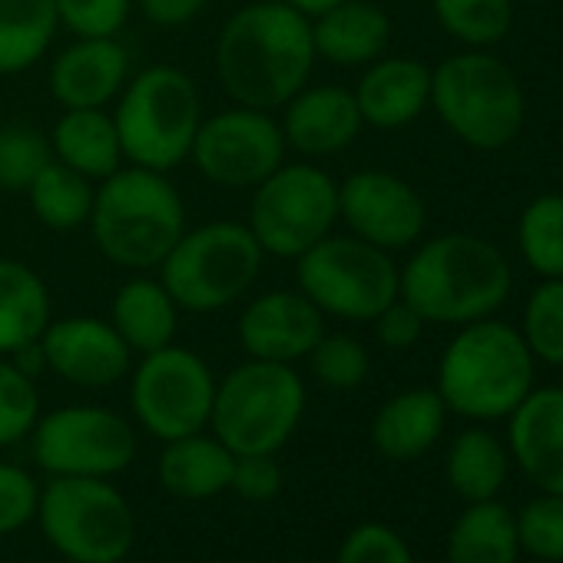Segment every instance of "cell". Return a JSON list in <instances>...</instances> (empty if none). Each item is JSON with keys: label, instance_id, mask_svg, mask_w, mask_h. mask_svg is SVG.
<instances>
[{"label": "cell", "instance_id": "21", "mask_svg": "<svg viewBox=\"0 0 563 563\" xmlns=\"http://www.w3.org/2000/svg\"><path fill=\"white\" fill-rule=\"evenodd\" d=\"M362 120L378 130L408 126L431 103V70L411 57L375 60L355 90Z\"/></svg>", "mask_w": 563, "mask_h": 563}, {"label": "cell", "instance_id": "28", "mask_svg": "<svg viewBox=\"0 0 563 563\" xmlns=\"http://www.w3.org/2000/svg\"><path fill=\"white\" fill-rule=\"evenodd\" d=\"M517 517L497 500L471 504L448 540V563H517Z\"/></svg>", "mask_w": 563, "mask_h": 563}, {"label": "cell", "instance_id": "11", "mask_svg": "<svg viewBox=\"0 0 563 563\" xmlns=\"http://www.w3.org/2000/svg\"><path fill=\"white\" fill-rule=\"evenodd\" d=\"M339 219V183L312 163L278 166L255 186L249 229L262 252L299 258L322 242Z\"/></svg>", "mask_w": 563, "mask_h": 563}, {"label": "cell", "instance_id": "45", "mask_svg": "<svg viewBox=\"0 0 563 563\" xmlns=\"http://www.w3.org/2000/svg\"><path fill=\"white\" fill-rule=\"evenodd\" d=\"M27 378H37L41 372H47V355H44V345H41V339L37 342H31V345H24V349H18V352H11L8 355Z\"/></svg>", "mask_w": 563, "mask_h": 563}, {"label": "cell", "instance_id": "13", "mask_svg": "<svg viewBox=\"0 0 563 563\" xmlns=\"http://www.w3.org/2000/svg\"><path fill=\"white\" fill-rule=\"evenodd\" d=\"M34 457L54 477H110L133 464L136 431L107 408H60L34 424Z\"/></svg>", "mask_w": 563, "mask_h": 563}, {"label": "cell", "instance_id": "27", "mask_svg": "<svg viewBox=\"0 0 563 563\" xmlns=\"http://www.w3.org/2000/svg\"><path fill=\"white\" fill-rule=\"evenodd\" d=\"M54 159L84 173L87 179H107L120 169L123 150L117 123L107 110H67L51 133Z\"/></svg>", "mask_w": 563, "mask_h": 563}, {"label": "cell", "instance_id": "32", "mask_svg": "<svg viewBox=\"0 0 563 563\" xmlns=\"http://www.w3.org/2000/svg\"><path fill=\"white\" fill-rule=\"evenodd\" d=\"M520 252L547 278H563V196H540L520 216Z\"/></svg>", "mask_w": 563, "mask_h": 563}, {"label": "cell", "instance_id": "15", "mask_svg": "<svg viewBox=\"0 0 563 563\" xmlns=\"http://www.w3.org/2000/svg\"><path fill=\"white\" fill-rule=\"evenodd\" d=\"M339 219L349 222L352 235L391 252L408 249L428 222L421 196L398 176L362 169L339 186Z\"/></svg>", "mask_w": 563, "mask_h": 563}, {"label": "cell", "instance_id": "23", "mask_svg": "<svg viewBox=\"0 0 563 563\" xmlns=\"http://www.w3.org/2000/svg\"><path fill=\"white\" fill-rule=\"evenodd\" d=\"M444 415H448V405L441 401L438 391H428V388L405 391L378 411L372 424V441L391 461H415L428 454L434 441L441 438Z\"/></svg>", "mask_w": 563, "mask_h": 563}, {"label": "cell", "instance_id": "24", "mask_svg": "<svg viewBox=\"0 0 563 563\" xmlns=\"http://www.w3.org/2000/svg\"><path fill=\"white\" fill-rule=\"evenodd\" d=\"M232 464H235V454L219 438H202L196 431V434L166 441V451L159 457V481L173 497L206 500L229 487Z\"/></svg>", "mask_w": 563, "mask_h": 563}, {"label": "cell", "instance_id": "22", "mask_svg": "<svg viewBox=\"0 0 563 563\" xmlns=\"http://www.w3.org/2000/svg\"><path fill=\"white\" fill-rule=\"evenodd\" d=\"M391 37V21L372 0H342L312 24L316 54L339 67L375 64Z\"/></svg>", "mask_w": 563, "mask_h": 563}, {"label": "cell", "instance_id": "33", "mask_svg": "<svg viewBox=\"0 0 563 563\" xmlns=\"http://www.w3.org/2000/svg\"><path fill=\"white\" fill-rule=\"evenodd\" d=\"M434 14L451 37L471 47L504 41L514 24L510 0H434Z\"/></svg>", "mask_w": 563, "mask_h": 563}, {"label": "cell", "instance_id": "3", "mask_svg": "<svg viewBox=\"0 0 563 563\" xmlns=\"http://www.w3.org/2000/svg\"><path fill=\"white\" fill-rule=\"evenodd\" d=\"M90 229L113 265L156 268L186 232V206L166 173L130 166L97 189Z\"/></svg>", "mask_w": 563, "mask_h": 563}, {"label": "cell", "instance_id": "18", "mask_svg": "<svg viewBox=\"0 0 563 563\" xmlns=\"http://www.w3.org/2000/svg\"><path fill=\"white\" fill-rule=\"evenodd\" d=\"M130 80V54L117 37H80L51 67V93L67 110H103Z\"/></svg>", "mask_w": 563, "mask_h": 563}, {"label": "cell", "instance_id": "8", "mask_svg": "<svg viewBox=\"0 0 563 563\" xmlns=\"http://www.w3.org/2000/svg\"><path fill=\"white\" fill-rule=\"evenodd\" d=\"M431 103L444 126L477 150H500L523 126L520 84L490 54L448 57L431 74Z\"/></svg>", "mask_w": 563, "mask_h": 563}, {"label": "cell", "instance_id": "12", "mask_svg": "<svg viewBox=\"0 0 563 563\" xmlns=\"http://www.w3.org/2000/svg\"><path fill=\"white\" fill-rule=\"evenodd\" d=\"M212 398L216 378L209 365L196 352L176 345L143 355L130 388L136 421L163 441L202 431L212 415Z\"/></svg>", "mask_w": 563, "mask_h": 563}, {"label": "cell", "instance_id": "46", "mask_svg": "<svg viewBox=\"0 0 563 563\" xmlns=\"http://www.w3.org/2000/svg\"><path fill=\"white\" fill-rule=\"evenodd\" d=\"M286 4L296 8V11L306 14V18H319V14H325L329 8L342 4V0H286Z\"/></svg>", "mask_w": 563, "mask_h": 563}, {"label": "cell", "instance_id": "39", "mask_svg": "<svg viewBox=\"0 0 563 563\" xmlns=\"http://www.w3.org/2000/svg\"><path fill=\"white\" fill-rule=\"evenodd\" d=\"M60 24L77 37H117L130 18V0H54Z\"/></svg>", "mask_w": 563, "mask_h": 563}, {"label": "cell", "instance_id": "37", "mask_svg": "<svg viewBox=\"0 0 563 563\" xmlns=\"http://www.w3.org/2000/svg\"><path fill=\"white\" fill-rule=\"evenodd\" d=\"M309 365L312 375L332 391H352L368 378V352L349 335H322V342L309 352Z\"/></svg>", "mask_w": 563, "mask_h": 563}, {"label": "cell", "instance_id": "1", "mask_svg": "<svg viewBox=\"0 0 563 563\" xmlns=\"http://www.w3.org/2000/svg\"><path fill=\"white\" fill-rule=\"evenodd\" d=\"M312 21L286 0H255L235 11L216 41V77L249 110L286 107L316 67Z\"/></svg>", "mask_w": 563, "mask_h": 563}, {"label": "cell", "instance_id": "31", "mask_svg": "<svg viewBox=\"0 0 563 563\" xmlns=\"http://www.w3.org/2000/svg\"><path fill=\"white\" fill-rule=\"evenodd\" d=\"M27 196H31V206H34L37 219L47 229L74 232V229L90 222L97 189L90 186V179L84 173L64 166L60 159H51L44 166V173L31 183Z\"/></svg>", "mask_w": 563, "mask_h": 563}, {"label": "cell", "instance_id": "4", "mask_svg": "<svg viewBox=\"0 0 563 563\" xmlns=\"http://www.w3.org/2000/svg\"><path fill=\"white\" fill-rule=\"evenodd\" d=\"M533 382V355L523 335L504 322H467L438 368L441 401L474 421L510 415Z\"/></svg>", "mask_w": 563, "mask_h": 563}, {"label": "cell", "instance_id": "17", "mask_svg": "<svg viewBox=\"0 0 563 563\" xmlns=\"http://www.w3.org/2000/svg\"><path fill=\"white\" fill-rule=\"evenodd\" d=\"M325 335V316L306 292L275 289L245 306L239 319V345L249 358L292 365Z\"/></svg>", "mask_w": 563, "mask_h": 563}, {"label": "cell", "instance_id": "38", "mask_svg": "<svg viewBox=\"0 0 563 563\" xmlns=\"http://www.w3.org/2000/svg\"><path fill=\"white\" fill-rule=\"evenodd\" d=\"M517 540L530 556L563 563V494L530 500L517 517Z\"/></svg>", "mask_w": 563, "mask_h": 563}, {"label": "cell", "instance_id": "29", "mask_svg": "<svg viewBox=\"0 0 563 563\" xmlns=\"http://www.w3.org/2000/svg\"><path fill=\"white\" fill-rule=\"evenodd\" d=\"M57 24L54 0H0V77L34 67L51 51Z\"/></svg>", "mask_w": 563, "mask_h": 563}, {"label": "cell", "instance_id": "6", "mask_svg": "<svg viewBox=\"0 0 563 563\" xmlns=\"http://www.w3.org/2000/svg\"><path fill=\"white\" fill-rule=\"evenodd\" d=\"M306 411V385L292 365L258 362L232 368L212 398L209 424L232 454H275Z\"/></svg>", "mask_w": 563, "mask_h": 563}, {"label": "cell", "instance_id": "10", "mask_svg": "<svg viewBox=\"0 0 563 563\" xmlns=\"http://www.w3.org/2000/svg\"><path fill=\"white\" fill-rule=\"evenodd\" d=\"M299 292L322 316L372 322L401 296V272L385 249L358 235H325L299 255Z\"/></svg>", "mask_w": 563, "mask_h": 563}, {"label": "cell", "instance_id": "5", "mask_svg": "<svg viewBox=\"0 0 563 563\" xmlns=\"http://www.w3.org/2000/svg\"><path fill=\"white\" fill-rule=\"evenodd\" d=\"M113 123L120 150L133 166L169 173L192 153L202 100L183 70L150 67L136 80H126Z\"/></svg>", "mask_w": 563, "mask_h": 563}, {"label": "cell", "instance_id": "42", "mask_svg": "<svg viewBox=\"0 0 563 563\" xmlns=\"http://www.w3.org/2000/svg\"><path fill=\"white\" fill-rule=\"evenodd\" d=\"M229 487L252 504H265L282 490V471L272 454H235Z\"/></svg>", "mask_w": 563, "mask_h": 563}, {"label": "cell", "instance_id": "30", "mask_svg": "<svg viewBox=\"0 0 563 563\" xmlns=\"http://www.w3.org/2000/svg\"><path fill=\"white\" fill-rule=\"evenodd\" d=\"M448 481L467 504L494 500L507 481V454L500 441L484 428H467L457 434L448 454Z\"/></svg>", "mask_w": 563, "mask_h": 563}, {"label": "cell", "instance_id": "26", "mask_svg": "<svg viewBox=\"0 0 563 563\" xmlns=\"http://www.w3.org/2000/svg\"><path fill=\"white\" fill-rule=\"evenodd\" d=\"M51 325V292L44 278L18 262L0 258V355H11Z\"/></svg>", "mask_w": 563, "mask_h": 563}, {"label": "cell", "instance_id": "19", "mask_svg": "<svg viewBox=\"0 0 563 563\" xmlns=\"http://www.w3.org/2000/svg\"><path fill=\"white\" fill-rule=\"evenodd\" d=\"M362 110L345 87H302L286 103L282 136L302 156H332L352 146L362 133Z\"/></svg>", "mask_w": 563, "mask_h": 563}, {"label": "cell", "instance_id": "20", "mask_svg": "<svg viewBox=\"0 0 563 563\" xmlns=\"http://www.w3.org/2000/svg\"><path fill=\"white\" fill-rule=\"evenodd\" d=\"M510 451L543 494H563V388L530 391L510 411Z\"/></svg>", "mask_w": 563, "mask_h": 563}, {"label": "cell", "instance_id": "25", "mask_svg": "<svg viewBox=\"0 0 563 563\" xmlns=\"http://www.w3.org/2000/svg\"><path fill=\"white\" fill-rule=\"evenodd\" d=\"M179 306L156 278H130L113 299V329L130 345V352L150 355L173 345Z\"/></svg>", "mask_w": 563, "mask_h": 563}, {"label": "cell", "instance_id": "44", "mask_svg": "<svg viewBox=\"0 0 563 563\" xmlns=\"http://www.w3.org/2000/svg\"><path fill=\"white\" fill-rule=\"evenodd\" d=\"M202 8H206V0H140V11L156 27H183Z\"/></svg>", "mask_w": 563, "mask_h": 563}, {"label": "cell", "instance_id": "14", "mask_svg": "<svg viewBox=\"0 0 563 563\" xmlns=\"http://www.w3.org/2000/svg\"><path fill=\"white\" fill-rule=\"evenodd\" d=\"M196 169L222 189H249L286 159V136L265 110H222L199 123L192 140Z\"/></svg>", "mask_w": 563, "mask_h": 563}, {"label": "cell", "instance_id": "9", "mask_svg": "<svg viewBox=\"0 0 563 563\" xmlns=\"http://www.w3.org/2000/svg\"><path fill=\"white\" fill-rule=\"evenodd\" d=\"M37 514L44 537L70 563H120L136 540L126 497L103 477H54Z\"/></svg>", "mask_w": 563, "mask_h": 563}, {"label": "cell", "instance_id": "35", "mask_svg": "<svg viewBox=\"0 0 563 563\" xmlns=\"http://www.w3.org/2000/svg\"><path fill=\"white\" fill-rule=\"evenodd\" d=\"M523 342L530 355L563 365V278H547L523 312Z\"/></svg>", "mask_w": 563, "mask_h": 563}, {"label": "cell", "instance_id": "40", "mask_svg": "<svg viewBox=\"0 0 563 563\" xmlns=\"http://www.w3.org/2000/svg\"><path fill=\"white\" fill-rule=\"evenodd\" d=\"M335 563H415V556L391 527L362 523L345 537Z\"/></svg>", "mask_w": 563, "mask_h": 563}, {"label": "cell", "instance_id": "41", "mask_svg": "<svg viewBox=\"0 0 563 563\" xmlns=\"http://www.w3.org/2000/svg\"><path fill=\"white\" fill-rule=\"evenodd\" d=\"M37 484L27 471L0 461V533L21 530L37 514Z\"/></svg>", "mask_w": 563, "mask_h": 563}, {"label": "cell", "instance_id": "2", "mask_svg": "<svg viewBox=\"0 0 563 563\" xmlns=\"http://www.w3.org/2000/svg\"><path fill=\"white\" fill-rule=\"evenodd\" d=\"M510 292V265L484 239L451 232L424 242L401 272V299L424 319L467 325L487 319Z\"/></svg>", "mask_w": 563, "mask_h": 563}, {"label": "cell", "instance_id": "16", "mask_svg": "<svg viewBox=\"0 0 563 563\" xmlns=\"http://www.w3.org/2000/svg\"><path fill=\"white\" fill-rule=\"evenodd\" d=\"M47 368L77 388H110L130 375L133 352L120 332L93 316L51 319L41 335Z\"/></svg>", "mask_w": 563, "mask_h": 563}, {"label": "cell", "instance_id": "43", "mask_svg": "<svg viewBox=\"0 0 563 563\" xmlns=\"http://www.w3.org/2000/svg\"><path fill=\"white\" fill-rule=\"evenodd\" d=\"M372 322H375L378 342L388 345V349H395V352L411 349V345L421 339V332H424V319H421L401 296H398L391 306H385Z\"/></svg>", "mask_w": 563, "mask_h": 563}, {"label": "cell", "instance_id": "34", "mask_svg": "<svg viewBox=\"0 0 563 563\" xmlns=\"http://www.w3.org/2000/svg\"><path fill=\"white\" fill-rule=\"evenodd\" d=\"M54 159V146L41 130L0 126V192H27Z\"/></svg>", "mask_w": 563, "mask_h": 563}, {"label": "cell", "instance_id": "7", "mask_svg": "<svg viewBox=\"0 0 563 563\" xmlns=\"http://www.w3.org/2000/svg\"><path fill=\"white\" fill-rule=\"evenodd\" d=\"M262 245L242 222H206L179 235L163 258V286L186 312H219L239 302L262 268Z\"/></svg>", "mask_w": 563, "mask_h": 563}, {"label": "cell", "instance_id": "36", "mask_svg": "<svg viewBox=\"0 0 563 563\" xmlns=\"http://www.w3.org/2000/svg\"><path fill=\"white\" fill-rule=\"evenodd\" d=\"M41 398L34 378H27L8 355H0V448L27 438L37 424Z\"/></svg>", "mask_w": 563, "mask_h": 563}]
</instances>
